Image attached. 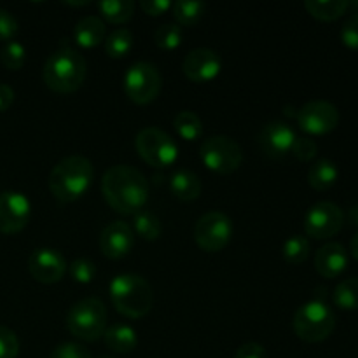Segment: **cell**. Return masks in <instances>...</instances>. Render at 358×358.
<instances>
[{
    "instance_id": "obj_11",
    "label": "cell",
    "mask_w": 358,
    "mask_h": 358,
    "mask_svg": "<svg viewBox=\"0 0 358 358\" xmlns=\"http://www.w3.org/2000/svg\"><path fill=\"white\" fill-rule=\"evenodd\" d=\"M297 124L308 135H327L339 124V110L325 100H311L297 108Z\"/></svg>"
},
{
    "instance_id": "obj_38",
    "label": "cell",
    "mask_w": 358,
    "mask_h": 358,
    "mask_svg": "<svg viewBox=\"0 0 358 358\" xmlns=\"http://www.w3.org/2000/svg\"><path fill=\"white\" fill-rule=\"evenodd\" d=\"M17 21L9 10L0 9V42H10L17 34Z\"/></svg>"
},
{
    "instance_id": "obj_29",
    "label": "cell",
    "mask_w": 358,
    "mask_h": 358,
    "mask_svg": "<svg viewBox=\"0 0 358 358\" xmlns=\"http://www.w3.org/2000/svg\"><path fill=\"white\" fill-rule=\"evenodd\" d=\"M105 52L112 59H121L133 49V34L128 28H117L105 38Z\"/></svg>"
},
{
    "instance_id": "obj_32",
    "label": "cell",
    "mask_w": 358,
    "mask_h": 358,
    "mask_svg": "<svg viewBox=\"0 0 358 358\" xmlns=\"http://www.w3.org/2000/svg\"><path fill=\"white\" fill-rule=\"evenodd\" d=\"M24 62H27V49L20 42H6L3 48L0 49V63L7 70H20L24 65Z\"/></svg>"
},
{
    "instance_id": "obj_44",
    "label": "cell",
    "mask_w": 358,
    "mask_h": 358,
    "mask_svg": "<svg viewBox=\"0 0 358 358\" xmlns=\"http://www.w3.org/2000/svg\"><path fill=\"white\" fill-rule=\"evenodd\" d=\"M66 6H73V7H79V6H90V2H66Z\"/></svg>"
},
{
    "instance_id": "obj_18",
    "label": "cell",
    "mask_w": 358,
    "mask_h": 358,
    "mask_svg": "<svg viewBox=\"0 0 358 358\" xmlns=\"http://www.w3.org/2000/svg\"><path fill=\"white\" fill-rule=\"evenodd\" d=\"M348 252L341 243H327L322 248H318L315 255V269L324 278L332 280L338 278L339 275L346 271L348 268Z\"/></svg>"
},
{
    "instance_id": "obj_37",
    "label": "cell",
    "mask_w": 358,
    "mask_h": 358,
    "mask_svg": "<svg viewBox=\"0 0 358 358\" xmlns=\"http://www.w3.org/2000/svg\"><path fill=\"white\" fill-rule=\"evenodd\" d=\"M341 41L346 48L358 51V13L345 21L341 28Z\"/></svg>"
},
{
    "instance_id": "obj_20",
    "label": "cell",
    "mask_w": 358,
    "mask_h": 358,
    "mask_svg": "<svg viewBox=\"0 0 358 358\" xmlns=\"http://www.w3.org/2000/svg\"><path fill=\"white\" fill-rule=\"evenodd\" d=\"M201 180L194 171L177 170L170 178V191L180 201H194L201 194Z\"/></svg>"
},
{
    "instance_id": "obj_14",
    "label": "cell",
    "mask_w": 358,
    "mask_h": 358,
    "mask_svg": "<svg viewBox=\"0 0 358 358\" xmlns=\"http://www.w3.org/2000/svg\"><path fill=\"white\" fill-rule=\"evenodd\" d=\"M66 261L62 252L55 248H37L28 259V271L38 283L52 285L62 282L66 273Z\"/></svg>"
},
{
    "instance_id": "obj_33",
    "label": "cell",
    "mask_w": 358,
    "mask_h": 358,
    "mask_svg": "<svg viewBox=\"0 0 358 358\" xmlns=\"http://www.w3.org/2000/svg\"><path fill=\"white\" fill-rule=\"evenodd\" d=\"M69 273L72 280L80 285H87L96 276V266L90 261V259H76L72 264L69 266Z\"/></svg>"
},
{
    "instance_id": "obj_26",
    "label": "cell",
    "mask_w": 358,
    "mask_h": 358,
    "mask_svg": "<svg viewBox=\"0 0 358 358\" xmlns=\"http://www.w3.org/2000/svg\"><path fill=\"white\" fill-rule=\"evenodd\" d=\"M173 128L182 140L185 142H196L203 136V122L198 114L191 110H182L175 115Z\"/></svg>"
},
{
    "instance_id": "obj_19",
    "label": "cell",
    "mask_w": 358,
    "mask_h": 358,
    "mask_svg": "<svg viewBox=\"0 0 358 358\" xmlns=\"http://www.w3.org/2000/svg\"><path fill=\"white\" fill-rule=\"evenodd\" d=\"M105 34L107 28L103 20L98 16H84L73 28V38L83 49H93L100 45L101 42H105Z\"/></svg>"
},
{
    "instance_id": "obj_40",
    "label": "cell",
    "mask_w": 358,
    "mask_h": 358,
    "mask_svg": "<svg viewBox=\"0 0 358 358\" xmlns=\"http://www.w3.org/2000/svg\"><path fill=\"white\" fill-rule=\"evenodd\" d=\"M234 358H268V353L259 343H245L236 350Z\"/></svg>"
},
{
    "instance_id": "obj_8",
    "label": "cell",
    "mask_w": 358,
    "mask_h": 358,
    "mask_svg": "<svg viewBox=\"0 0 358 358\" xmlns=\"http://www.w3.org/2000/svg\"><path fill=\"white\" fill-rule=\"evenodd\" d=\"M138 156L152 168H168L178 157V147L168 133L159 128L140 129L135 138Z\"/></svg>"
},
{
    "instance_id": "obj_3",
    "label": "cell",
    "mask_w": 358,
    "mask_h": 358,
    "mask_svg": "<svg viewBox=\"0 0 358 358\" xmlns=\"http://www.w3.org/2000/svg\"><path fill=\"white\" fill-rule=\"evenodd\" d=\"M108 294L115 311L131 320L143 318L152 310V287L140 275L124 273L114 276L108 285Z\"/></svg>"
},
{
    "instance_id": "obj_13",
    "label": "cell",
    "mask_w": 358,
    "mask_h": 358,
    "mask_svg": "<svg viewBox=\"0 0 358 358\" xmlns=\"http://www.w3.org/2000/svg\"><path fill=\"white\" fill-rule=\"evenodd\" d=\"M31 205L21 192L6 191L0 194V233L17 234L28 226Z\"/></svg>"
},
{
    "instance_id": "obj_39",
    "label": "cell",
    "mask_w": 358,
    "mask_h": 358,
    "mask_svg": "<svg viewBox=\"0 0 358 358\" xmlns=\"http://www.w3.org/2000/svg\"><path fill=\"white\" fill-rule=\"evenodd\" d=\"M140 7H142V10L145 14L157 17L171 9V2L170 0H142Z\"/></svg>"
},
{
    "instance_id": "obj_12",
    "label": "cell",
    "mask_w": 358,
    "mask_h": 358,
    "mask_svg": "<svg viewBox=\"0 0 358 358\" xmlns=\"http://www.w3.org/2000/svg\"><path fill=\"white\" fill-rule=\"evenodd\" d=\"M345 213L331 201H320L308 210L304 217V231L313 240H329L341 231Z\"/></svg>"
},
{
    "instance_id": "obj_45",
    "label": "cell",
    "mask_w": 358,
    "mask_h": 358,
    "mask_svg": "<svg viewBox=\"0 0 358 358\" xmlns=\"http://www.w3.org/2000/svg\"><path fill=\"white\" fill-rule=\"evenodd\" d=\"M350 7H353V9H355L358 13V0H357V2H350Z\"/></svg>"
},
{
    "instance_id": "obj_10",
    "label": "cell",
    "mask_w": 358,
    "mask_h": 358,
    "mask_svg": "<svg viewBox=\"0 0 358 358\" xmlns=\"http://www.w3.org/2000/svg\"><path fill=\"white\" fill-rule=\"evenodd\" d=\"M233 220L222 212H208L194 226V241L203 252L215 254L226 248L233 238Z\"/></svg>"
},
{
    "instance_id": "obj_1",
    "label": "cell",
    "mask_w": 358,
    "mask_h": 358,
    "mask_svg": "<svg viewBox=\"0 0 358 358\" xmlns=\"http://www.w3.org/2000/svg\"><path fill=\"white\" fill-rule=\"evenodd\" d=\"M101 194L112 210L121 215H135L149 199V180L136 168L115 164L103 173Z\"/></svg>"
},
{
    "instance_id": "obj_36",
    "label": "cell",
    "mask_w": 358,
    "mask_h": 358,
    "mask_svg": "<svg viewBox=\"0 0 358 358\" xmlns=\"http://www.w3.org/2000/svg\"><path fill=\"white\" fill-rule=\"evenodd\" d=\"M49 358H93L90 350L86 346L79 345V343H63V345L56 346L51 352Z\"/></svg>"
},
{
    "instance_id": "obj_23",
    "label": "cell",
    "mask_w": 358,
    "mask_h": 358,
    "mask_svg": "<svg viewBox=\"0 0 358 358\" xmlns=\"http://www.w3.org/2000/svg\"><path fill=\"white\" fill-rule=\"evenodd\" d=\"M304 9L318 21H336L346 14L350 9V2L346 0H306Z\"/></svg>"
},
{
    "instance_id": "obj_28",
    "label": "cell",
    "mask_w": 358,
    "mask_h": 358,
    "mask_svg": "<svg viewBox=\"0 0 358 358\" xmlns=\"http://www.w3.org/2000/svg\"><path fill=\"white\" fill-rule=\"evenodd\" d=\"M336 308L343 311H357L358 310V278L352 276L339 283L332 294Z\"/></svg>"
},
{
    "instance_id": "obj_7",
    "label": "cell",
    "mask_w": 358,
    "mask_h": 358,
    "mask_svg": "<svg viewBox=\"0 0 358 358\" xmlns=\"http://www.w3.org/2000/svg\"><path fill=\"white\" fill-rule=\"evenodd\" d=\"M199 157L210 171L219 175H231L241 166L243 150L240 143L226 135H213L203 140Z\"/></svg>"
},
{
    "instance_id": "obj_35",
    "label": "cell",
    "mask_w": 358,
    "mask_h": 358,
    "mask_svg": "<svg viewBox=\"0 0 358 358\" xmlns=\"http://www.w3.org/2000/svg\"><path fill=\"white\" fill-rule=\"evenodd\" d=\"M20 353L17 336L9 327L0 325V358H16Z\"/></svg>"
},
{
    "instance_id": "obj_17",
    "label": "cell",
    "mask_w": 358,
    "mask_h": 358,
    "mask_svg": "<svg viewBox=\"0 0 358 358\" xmlns=\"http://www.w3.org/2000/svg\"><path fill=\"white\" fill-rule=\"evenodd\" d=\"M133 245H135V233L122 220L108 224L100 234L101 254L112 261L124 259L133 250Z\"/></svg>"
},
{
    "instance_id": "obj_43",
    "label": "cell",
    "mask_w": 358,
    "mask_h": 358,
    "mask_svg": "<svg viewBox=\"0 0 358 358\" xmlns=\"http://www.w3.org/2000/svg\"><path fill=\"white\" fill-rule=\"evenodd\" d=\"M350 254H352V257L358 261V231L355 234H353L352 241H350Z\"/></svg>"
},
{
    "instance_id": "obj_15",
    "label": "cell",
    "mask_w": 358,
    "mask_h": 358,
    "mask_svg": "<svg viewBox=\"0 0 358 358\" xmlns=\"http://www.w3.org/2000/svg\"><path fill=\"white\" fill-rule=\"evenodd\" d=\"M184 76L196 84L210 83L217 79L222 70V58L219 52L208 48L192 49L182 63Z\"/></svg>"
},
{
    "instance_id": "obj_2",
    "label": "cell",
    "mask_w": 358,
    "mask_h": 358,
    "mask_svg": "<svg viewBox=\"0 0 358 358\" xmlns=\"http://www.w3.org/2000/svg\"><path fill=\"white\" fill-rule=\"evenodd\" d=\"M94 168L87 157H63L49 173V191L59 203H73L90 191Z\"/></svg>"
},
{
    "instance_id": "obj_22",
    "label": "cell",
    "mask_w": 358,
    "mask_h": 358,
    "mask_svg": "<svg viewBox=\"0 0 358 358\" xmlns=\"http://www.w3.org/2000/svg\"><path fill=\"white\" fill-rule=\"evenodd\" d=\"M339 178V170L331 159H318L308 171V182L315 191H329Z\"/></svg>"
},
{
    "instance_id": "obj_5",
    "label": "cell",
    "mask_w": 358,
    "mask_h": 358,
    "mask_svg": "<svg viewBox=\"0 0 358 358\" xmlns=\"http://www.w3.org/2000/svg\"><path fill=\"white\" fill-rule=\"evenodd\" d=\"M65 324L80 341H96L107 331V308L98 297H86L70 308Z\"/></svg>"
},
{
    "instance_id": "obj_6",
    "label": "cell",
    "mask_w": 358,
    "mask_h": 358,
    "mask_svg": "<svg viewBox=\"0 0 358 358\" xmlns=\"http://www.w3.org/2000/svg\"><path fill=\"white\" fill-rule=\"evenodd\" d=\"M336 315L322 299H313L296 311L292 329L304 343H322L334 332Z\"/></svg>"
},
{
    "instance_id": "obj_24",
    "label": "cell",
    "mask_w": 358,
    "mask_h": 358,
    "mask_svg": "<svg viewBox=\"0 0 358 358\" xmlns=\"http://www.w3.org/2000/svg\"><path fill=\"white\" fill-rule=\"evenodd\" d=\"M98 13L110 24L128 23L135 14V2L133 0H103L98 2Z\"/></svg>"
},
{
    "instance_id": "obj_46",
    "label": "cell",
    "mask_w": 358,
    "mask_h": 358,
    "mask_svg": "<svg viewBox=\"0 0 358 358\" xmlns=\"http://www.w3.org/2000/svg\"><path fill=\"white\" fill-rule=\"evenodd\" d=\"M101 358H112V357H101Z\"/></svg>"
},
{
    "instance_id": "obj_27",
    "label": "cell",
    "mask_w": 358,
    "mask_h": 358,
    "mask_svg": "<svg viewBox=\"0 0 358 358\" xmlns=\"http://www.w3.org/2000/svg\"><path fill=\"white\" fill-rule=\"evenodd\" d=\"M133 233H136L145 241H156L163 233V226L152 212L140 210L133 215Z\"/></svg>"
},
{
    "instance_id": "obj_9",
    "label": "cell",
    "mask_w": 358,
    "mask_h": 358,
    "mask_svg": "<svg viewBox=\"0 0 358 358\" xmlns=\"http://www.w3.org/2000/svg\"><path fill=\"white\" fill-rule=\"evenodd\" d=\"M122 86H124L126 96L133 103L149 105L159 96L163 79H161L159 70L152 63L138 62L128 69Z\"/></svg>"
},
{
    "instance_id": "obj_34",
    "label": "cell",
    "mask_w": 358,
    "mask_h": 358,
    "mask_svg": "<svg viewBox=\"0 0 358 358\" xmlns=\"http://www.w3.org/2000/svg\"><path fill=\"white\" fill-rule=\"evenodd\" d=\"M292 154L297 161H303V163H308V161L315 159L318 154V145L313 138L310 136H297L296 142H294Z\"/></svg>"
},
{
    "instance_id": "obj_21",
    "label": "cell",
    "mask_w": 358,
    "mask_h": 358,
    "mask_svg": "<svg viewBox=\"0 0 358 358\" xmlns=\"http://www.w3.org/2000/svg\"><path fill=\"white\" fill-rule=\"evenodd\" d=\"M105 345L115 353H131L138 346V334L133 327L124 324H114L105 331Z\"/></svg>"
},
{
    "instance_id": "obj_16",
    "label": "cell",
    "mask_w": 358,
    "mask_h": 358,
    "mask_svg": "<svg viewBox=\"0 0 358 358\" xmlns=\"http://www.w3.org/2000/svg\"><path fill=\"white\" fill-rule=\"evenodd\" d=\"M296 138V131L289 124L282 121H273L268 122L261 129L257 136V143L259 149L266 156L273 157V159H280V157H285L287 154L292 152Z\"/></svg>"
},
{
    "instance_id": "obj_41",
    "label": "cell",
    "mask_w": 358,
    "mask_h": 358,
    "mask_svg": "<svg viewBox=\"0 0 358 358\" xmlns=\"http://www.w3.org/2000/svg\"><path fill=\"white\" fill-rule=\"evenodd\" d=\"M14 101V90L7 84L0 83V112H6Z\"/></svg>"
},
{
    "instance_id": "obj_31",
    "label": "cell",
    "mask_w": 358,
    "mask_h": 358,
    "mask_svg": "<svg viewBox=\"0 0 358 358\" xmlns=\"http://www.w3.org/2000/svg\"><path fill=\"white\" fill-rule=\"evenodd\" d=\"M308 255H310V241H308V238L301 236V234L289 238L283 245V259L289 264H301V262L306 261Z\"/></svg>"
},
{
    "instance_id": "obj_42",
    "label": "cell",
    "mask_w": 358,
    "mask_h": 358,
    "mask_svg": "<svg viewBox=\"0 0 358 358\" xmlns=\"http://www.w3.org/2000/svg\"><path fill=\"white\" fill-rule=\"evenodd\" d=\"M346 220H348L350 226L357 227V229H358V203H357V205L350 206L348 213H346Z\"/></svg>"
},
{
    "instance_id": "obj_25",
    "label": "cell",
    "mask_w": 358,
    "mask_h": 358,
    "mask_svg": "<svg viewBox=\"0 0 358 358\" xmlns=\"http://www.w3.org/2000/svg\"><path fill=\"white\" fill-rule=\"evenodd\" d=\"M206 3L198 2V0H178L171 3V13H173L175 21L182 27H192L199 23L201 17L205 16Z\"/></svg>"
},
{
    "instance_id": "obj_4",
    "label": "cell",
    "mask_w": 358,
    "mask_h": 358,
    "mask_svg": "<svg viewBox=\"0 0 358 358\" xmlns=\"http://www.w3.org/2000/svg\"><path fill=\"white\" fill-rule=\"evenodd\" d=\"M86 62L72 48H59L52 52L42 70V79L45 86L59 94L76 93L80 90L86 79Z\"/></svg>"
},
{
    "instance_id": "obj_30",
    "label": "cell",
    "mask_w": 358,
    "mask_h": 358,
    "mask_svg": "<svg viewBox=\"0 0 358 358\" xmlns=\"http://www.w3.org/2000/svg\"><path fill=\"white\" fill-rule=\"evenodd\" d=\"M182 38H184V34H182V28L178 24L173 23H164L154 31V42L159 49L163 51H173L178 45L182 44Z\"/></svg>"
}]
</instances>
